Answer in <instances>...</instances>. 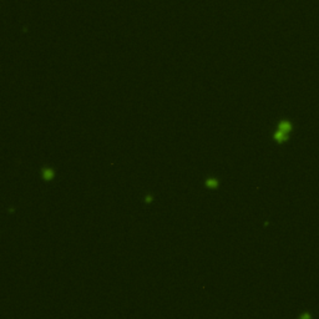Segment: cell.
<instances>
[{
  "label": "cell",
  "mask_w": 319,
  "mask_h": 319,
  "mask_svg": "<svg viewBox=\"0 0 319 319\" xmlns=\"http://www.w3.org/2000/svg\"><path fill=\"white\" fill-rule=\"evenodd\" d=\"M41 176H42V178H44L45 181H50V179H52V178H54L55 172H54V170H52V168L45 167V168H42V171H41Z\"/></svg>",
  "instance_id": "cell-1"
},
{
  "label": "cell",
  "mask_w": 319,
  "mask_h": 319,
  "mask_svg": "<svg viewBox=\"0 0 319 319\" xmlns=\"http://www.w3.org/2000/svg\"><path fill=\"white\" fill-rule=\"evenodd\" d=\"M287 139H288V134H287V132H283V131H281V130H277V131H276V134H274V140L277 142H284V141H287Z\"/></svg>",
  "instance_id": "cell-2"
},
{
  "label": "cell",
  "mask_w": 319,
  "mask_h": 319,
  "mask_svg": "<svg viewBox=\"0 0 319 319\" xmlns=\"http://www.w3.org/2000/svg\"><path fill=\"white\" fill-rule=\"evenodd\" d=\"M290 129H292V125H290V122H288V121H282V122H279V125H278V130H281V131H283V132H289L290 131Z\"/></svg>",
  "instance_id": "cell-3"
},
{
  "label": "cell",
  "mask_w": 319,
  "mask_h": 319,
  "mask_svg": "<svg viewBox=\"0 0 319 319\" xmlns=\"http://www.w3.org/2000/svg\"><path fill=\"white\" fill-rule=\"evenodd\" d=\"M218 184H219V182H218L217 178L211 177V178H207V179H206V186L210 187V188H217Z\"/></svg>",
  "instance_id": "cell-4"
},
{
  "label": "cell",
  "mask_w": 319,
  "mask_h": 319,
  "mask_svg": "<svg viewBox=\"0 0 319 319\" xmlns=\"http://www.w3.org/2000/svg\"><path fill=\"white\" fill-rule=\"evenodd\" d=\"M299 319H312V316L308 312H304V313H302V316L299 317Z\"/></svg>",
  "instance_id": "cell-5"
},
{
  "label": "cell",
  "mask_w": 319,
  "mask_h": 319,
  "mask_svg": "<svg viewBox=\"0 0 319 319\" xmlns=\"http://www.w3.org/2000/svg\"><path fill=\"white\" fill-rule=\"evenodd\" d=\"M151 201H152V197H151V196H150V197L147 196V198H146V202H151Z\"/></svg>",
  "instance_id": "cell-6"
}]
</instances>
